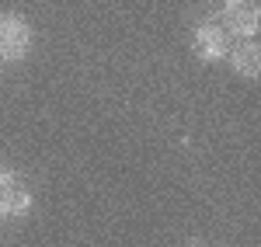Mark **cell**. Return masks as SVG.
<instances>
[{
  "instance_id": "cell-1",
  "label": "cell",
  "mask_w": 261,
  "mask_h": 247,
  "mask_svg": "<svg viewBox=\"0 0 261 247\" xmlns=\"http://www.w3.org/2000/svg\"><path fill=\"white\" fill-rule=\"evenodd\" d=\"M32 49V28L18 14H0V63H21Z\"/></svg>"
},
{
  "instance_id": "cell-2",
  "label": "cell",
  "mask_w": 261,
  "mask_h": 247,
  "mask_svg": "<svg viewBox=\"0 0 261 247\" xmlns=\"http://www.w3.org/2000/svg\"><path fill=\"white\" fill-rule=\"evenodd\" d=\"M192 49L202 63H216L230 52V42H226V32L216 28V24H202L195 28V39H192Z\"/></svg>"
},
{
  "instance_id": "cell-3",
  "label": "cell",
  "mask_w": 261,
  "mask_h": 247,
  "mask_svg": "<svg viewBox=\"0 0 261 247\" xmlns=\"http://www.w3.org/2000/svg\"><path fill=\"white\" fill-rule=\"evenodd\" d=\"M223 18L233 28V35L251 39V35L258 32V0H226Z\"/></svg>"
},
{
  "instance_id": "cell-4",
  "label": "cell",
  "mask_w": 261,
  "mask_h": 247,
  "mask_svg": "<svg viewBox=\"0 0 261 247\" xmlns=\"http://www.w3.org/2000/svg\"><path fill=\"white\" fill-rule=\"evenodd\" d=\"M0 209L7 212V216H24L28 209H32V191L21 185V181H7V185L0 188Z\"/></svg>"
},
{
  "instance_id": "cell-5",
  "label": "cell",
  "mask_w": 261,
  "mask_h": 247,
  "mask_svg": "<svg viewBox=\"0 0 261 247\" xmlns=\"http://www.w3.org/2000/svg\"><path fill=\"white\" fill-rule=\"evenodd\" d=\"M233 70L241 73V77H247V80H254L261 73V52L254 42H247V45H241V49H233Z\"/></svg>"
},
{
  "instance_id": "cell-6",
  "label": "cell",
  "mask_w": 261,
  "mask_h": 247,
  "mask_svg": "<svg viewBox=\"0 0 261 247\" xmlns=\"http://www.w3.org/2000/svg\"><path fill=\"white\" fill-rule=\"evenodd\" d=\"M7 181H11V174H0V188L7 185Z\"/></svg>"
},
{
  "instance_id": "cell-7",
  "label": "cell",
  "mask_w": 261,
  "mask_h": 247,
  "mask_svg": "<svg viewBox=\"0 0 261 247\" xmlns=\"http://www.w3.org/2000/svg\"><path fill=\"white\" fill-rule=\"evenodd\" d=\"M188 247H202V244H199V240H188Z\"/></svg>"
}]
</instances>
